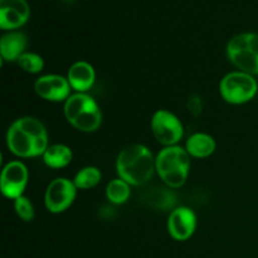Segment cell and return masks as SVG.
<instances>
[{"mask_svg":"<svg viewBox=\"0 0 258 258\" xmlns=\"http://www.w3.org/2000/svg\"><path fill=\"white\" fill-rule=\"evenodd\" d=\"M7 146L18 158L43 156L49 146L47 128L43 122L32 116L18 118L8 128Z\"/></svg>","mask_w":258,"mask_h":258,"instance_id":"1","label":"cell"},{"mask_svg":"<svg viewBox=\"0 0 258 258\" xmlns=\"http://www.w3.org/2000/svg\"><path fill=\"white\" fill-rule=\"evenodd\" d=\"M118 178L130 185L140 186L148 183L156 171L155 158L150 149L141 144H133L120 151L116 160Z\"/></svg>","mask_w":258,"mask_h":258,"instance_id":"2","label":"cell"},{"mask_svg":"<svg viewBox=\"0 0 258 258\" xmlns=\"http://www.w3.org/2000/svg\"><path fill=\"white\" fill-rule=\"evenodd\" d=\"M156 173L170 188H180L185 184L190 170V155L179 145L166 146L155 158Z\"/></svg>","mask_w":258,"mask_h":258,"instance_id":"3","label":"cell"},{"mask_svg":"<svg viewBox=\"0 0 258 258\" xmlns=\"http://www.w3.org/2000/svg\"><path fill=\"white\" fill-rule=\"evenodd\" d=\"M64 117L68 123L82 133H93L102 123L98 103L87 93H73L64 102Z\"/></svg>","mask_w":258,"mask_h":258,"instance_id":"4","label":"cell"},{"mask_svg":"<svg viewBox=\"0 0 258 258\" xmlns=\"http://www.w3.org/2000/svg\"><path fill=\"white\" fill-rule=\"evenodd\" d=\"M227 57L242 72L258 76V33L234 35L227 44Z\"/></svg>","mask_w":258,"mask_h":258,"instance_id":"5","label":"cell"},{"mask_svg":"<svg viewBox=\"0 0 258 258\" xmlns=\"http://www.w3.org/2000/svg\"><path fill=\"white\" fill-rule=\"evenodd\" d=\"M258 92V83L254 76L242 71L231 72L222 78L219 93L231 105H243L253 100Z\"/></svg>","mask_w":258,"mask_h":258,"instance_id":"6","label":"cell"},{"mask_svg":"<svg viewBox=\"0 0 258 258\" xmlns=\"http://www.w3.org/2000/svg\"><path fill=\"white\" fill-rule=\"evenodd\" d=\"M151 131L159 144L166 146L178 145L184 136L181 121L168 110H158L151 118Z\"/></svg>","mask_w":258,"mask_h":258,"instance_id":"7","label":"cell"},{"mask_svg":"<svg viewBox=\"0 0 258 258\" xmlns=\"http://www.w3.org/2000/svg\"><path fill=\"white\" fill-rule=\"evenodd\" d=\"M77 186L67 178H55L48 184L44 194V204L48 212L59 214L67 211L75 202Z\"/></svg>","mask_w":258,"mask_h":258,"instance_id":"8","label":"cell"},{"mask_svg":"<svg viewBox=\"0 0 258 258\" xmlns=\"http://www.w3.org/2000/svg\"><path fill=\"white\" fill-rule=\"evenodd\" d=\"M29 171L24 163L19 160L10 161L3 168L0 178V190L8 199L15 201L24 194L28 185Z\"/></svg>","mask_w":258,"mask_h":258,"instance_id":"9","label":"cell"},{"mask_svg":"<svg viewBox=\"0 0 258 258\" xmlns=\"http://www.w3.org/2000/svg\"><path fill=\"white\" fill-rule=\"evenodd\" d=\"M71 85L67 77L59 75L40 76L34 83V90L40 98L50 102L67 101L71 96Z\"/></svg>","mask_w":258,"mask_h":258,"instance_id":"10","label":"cell"},{"mask_svg":"<svg viewBox=\"0 0 258 258\" xmlns=\"http://www.w3.org/2000/svg\"><path fill=\"white\" fill-rule=\"evenodd\" d=\"M30 7L27 0H0V28L13 32L27 24Z\"/></svg>","mask_w":258,"mask_h":258,"instance_id":"11","label":"cell"},{"mask_svg":"<svg viewBox=\"0 0 258 258\" xmlns=\"http://www.w3.org/2000/svg\"><path fill=\"white\" fill-rule=\"evenodd\" d=\"M197 229V216L188 207H179L171 211L168 218V232L175 241H188Z\"/></svg>","mask_w":258,"mask_h":258,"instance_id":"12","label":"cell"},{"mask_svg":"<svg viewBox=\"0 0 258 258\" xmlns=\"http://www.w3.org/2000/svg\"><path fill=\"white\" fill-rule=\"evenodd\" d=\"M67 80L72 90L78 93H87L93 87L96 81L95 68L86 60L75 62L68 70Z\"/></svg>","mask_w":258,"mask_h":258,"instance_id":"13","label":"cell"},{"mask_svg":"<svg viewBox=\"0 0 258 258\" xmlns=\"http://www.w3.org/2000/svg\"><path fill=\"white\" fill-rule=\"evenodd\" d=\"M28 38L24 33L13 30L4 34L0 39V54L3 60L17 62L22 54L27 52Z\"/></svg>","mask_w":258,"mask_h":258,"instance_id":"14","label":"cell"},{"mask_svg":"<svg viewBox=\"0 0 258 258\" xmlns=\"http://www.w3.org/2000/svg\"><path fill=\"white\" fill-rule=\"evenodd\" d=\"M217 144L213 136L204 133H196L186 140L185 150L193 158L204 159L216 151Z\"/></svg>","mask_w":258,"mask_h":258,"instance_id":"15","label":"cell"},{"mask_svg":"<svg viewBox=\"0 0 258 258\" xmlns=\"http://www.w3.org/2000/svg\"><path fill=\"white\" fill-rule=\"evenodd\" d=\"M73 159V153L70 146L64 144H53L48 146L43 154V161L48 168L62 169L70 165Z\"/></svg>","mask_w":258,"mask_h":258,"instance_id":"16","label":"cell"},{"mask_svg":"<svg viewBox=\"0 0 258 258\" xmlns=\"http://www.w3.org/2000/svg\"><path fill=\"white\" fill-rule=\"evenodd\" d=\"M131 196L130 184L126 183L121 178L113 179L106 186V197L108 201L112 204H120L126 203Z\"/></svg>","mask_w":258,"mask_h":258,"instance_id":"17","label":"cell"},{"mask_svg":"<svg viewBox=\"0 0 258 258\" xmlns=\"http://www.w3.org/2000/svg\"><path fill=\"white\" fill-rule=\"evenodd\" d=\"M102 179L101 170L96 166H85L81 169L75 175L73 183L77 186V189L87 190V189L95 188Z\"/></svg>","mask_w":258,"mask_h":258,"instance_id":"18","label":"cell"},{"mask_svg":"<svg viewBox=\"0 0 258 258\" xmlns=\"http://www.w3.org/2000/svg\"><path fill=\"white\" fill-rule=\"evenodd\" d=\"M17 63L24 72L32 73V75L42 72L43 68H44V60H43V58L39 54L33 52H25L24 54L20 55Z\"/></svg>","mask_w":258,"mask_h":258,"instance_id":"19","label":"cell"},{"mask_svg":"<svg viewBox=\"0 0 258 258\" xmlns=\"http://www.w3.org/2000/svg\"><path fill=\"white\" fill-rule=\"evenodd\" d=\"M14 209L17 216L19 217L22 221L30 222L34 218V207H33L32 202L27 198V197L22 196L14 201Z\"/></svg>","mask_w":258,"mask_h":258,"instance_id":"20","label":"cell"},{"mask_svg":"<svg viewBox=\"0 0 258 258\" xmlns=\"http://www.w3.org/2000/svg\"><path fill=\"white\" fill-rule=\"evenodd\" d=\"M151 201H153L154 206L168 209L175 204V196L168 189H159L158 191L154 193V196H151Z\"/></svg>","mask_w":258,"mask_h":258,"instance_id":"21","label":"cell"},{"mask_svg":"<svg viewBox=\"0 0 258 258\" xmlns=\"http://www.w3.org/2000/svg\"><path fill=\"white\" fill-rule=\"evenodd\" d=\"M189 111H190L193 115H199L202 112V108H203V103H202V100L198 97H191L188 102Z\"/></svg>","mask_w":258,"mask_h":258,"instance_id":"22","label":"cell"}]
</instances>
